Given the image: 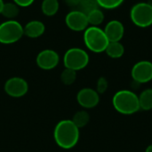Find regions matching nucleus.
<instances>
[{
	"instance_id": "22",
	"label": "nucleus",
	"mask_w": 152,
	"mask_h": 152,
	"mask_svg": "<svg viewBox=\"0 0 152 152\" xmlns=\"http://www.w3.org/2000/svg\"><path fill=\"white\" fill-rule=\"evenodd\" d=\"M79 6L81 8L80 11H82L86 14H87L89 12H91L96 8H99L98 3L96 0H81Z\"/></svg>"
},
{
	"instance_id": "4",
	"label": "nucleus",
	"mask_w": 152,
	"mask_h": 152,
	"mask_svg": "<svg viewBox=\"0 0 152 152\" xmlns=\"http://www.w3.org/2000/svg\"><path fill=\"white\" fill-rule=\"evenodd\" d=\"M23 36V26L19 21L7 20L0 24V44H14Z\"/></svg>"
},
{
	"instance_id": "1",
	"label": "nucleus",
	"mask_w": 152,
	"mask_h": 152,
	"mask_svg": "<svg viewBox=\"0 0 152 152\" xmlns=\"http://www.w3.org/2000/svg\"><path fill=\"white\" fill-rule=\"evenodd\" d=\"M79 128L71 119L60 121L57 123L53 130V139L55 143L64 150L74 148L79 141Z\"/></svg>"
},
{
	"instance_id": "15",
	"label": "nucleus",
	"mask_w": 152,
	"mask_h": 152,
	"mask_svg": "<svg viewBox=\"0 0 152 152\" xmlns=\"http://www.w3.org/2000/svg\"><path fill=\"white\" fill-rule=\"evenodd\" d=\"M60 4L58 0H43L41 4L42 12L48 17L55 15L59 11Z\"/></svg>"
},
{
	"instance_id": "23",
	"label": "nucleus",
	"mask_w": 152,
	"mask_h": 152,
	"mask_svg": "<svg viewBox=\"0 0 152 152\" xmlns=\"http://www.w3.org/2000/svg\"><path fill=\"white\" fill-rule=\"evenodd\" d=\"M108 86H109V83H108V80L106 79V77H101L97 80V83H96V92L99 94H104L107 91Z\"/></svg>"
},
{
	"instance_id": "10",
	"label": "nucleus",
	"mask_w": 152,
	"mask_h": 152,
	"mask_svg": "<svg viewBox=\"0 0 152 152\" xmlns=\"http://www.w3.org/2000/svg\"><path fill=\"white\" fill-rule=\"evenodd\" d=\"M60 61V56L57 52L53 49H45L41 51L37 58V65L44 70H51L57 67Z\"/></svg>"
},
{
	"instance_id": "21",
	"label": "nucleus",
	"mask_w": 152,
	"mask_h": 152,
	"mask_svg": "<svg viewBox=\"0 0 152 152\" xmlns=\"http://www.w3.org/2000/svg\"><path fill=\"white\" fill-rule=\"evenodd\" d=\"M99 7L107 10H112L120 6L125 0H96Z\"/></svg>"
},
{
	"instance_id": "9",
	"label": "nucleus",
	"mask_w": 152,
	"mask_h": 152,
	"mask_svg": "<svg viewBox=\"0 0 152 152\" xmlns=\"http://www.w3.org/2000/svg\"><path fill=\"white\" fill-rule=\"evenodd\" d=\"M65 23L70 30L76 32L85 31L89 25L86 14L80 10L69 12L65 17Z\"/></svg>"
},
{
	"instance_id": "5",
	"label": "nucleus",
	"mask_w": 152,
	"mask_h": 152,
	"mask_svg": "<svg viewBox=\"0 0 152 152\" xmlns=\"http://www.w3.org/2000/svg\"><path fill=\"white\" fill-rule=\"evenodd\" d=\"M89 63V55L82 48L72 47L66 51L63 56V64L67 69L75 71L85 69Z\"/></svg>"
},
{
	"instance_id": "18",
	"label": "nucleus",
	"mask_w": 152,
	"mask_h": 152,
	"mask_svg": "<svg viewBox=\"0 0 152 152\" xmlns=\"http://www.w3.org/2000/svg\"><path fill=\"white\" fill-rule=\"evenodd\" d=\"M86 16H87L88 23L91 26L98 27L104 20V13L100 8H96V9L89 12L86 14Z\"/></svg>"
},
{
	"instance_id": "7",
	"label": "nucleus",
	"mask_w": 152,
	"mask_h": 152,
	"mask_svg": "<svg viewBox=\"0 0 152 152\" xmlns=\"http://www.w3.org/2000/svg\"><path fill=\"white\" fill-rule=\"evenodd\" d=\"M4 90L10 97L20 98L28 93V84L22 77H13L6 80L4 86Z\"/></svg>"
},
{
	"instance_id": "25",
	"label": "nucleus",
	"mask_w": 152,
	"mask_h": 152,
	"mask_svg": "<svg viewBox=\"0 0 152 152\" xmlns=\"http://www.w3.org/2000/svg\"><path fill=\"white\" fill-rule=\"evenodd\" d=\"M65 1L69 6H77L81 2V0H65Z\"/></svg>"
},
{
	"instance_id": "3",
	"label": "nucleus",
	"mask_w": 152,
	"mask_h": 152,
	"mask_svg": "<svg viewBox=\"0 0 152 152\" xmlns=\"http://www.w3.org/2000/svg\"><path fill=\"white\" fill-rule=\"evenodd\" d=\"M84 43L89 51L100 53L105 52L110 41L102 28L90 26L84 31Z\"/></svg>"
},
{
	"instance_id": "26",
	"label": "nucleus",
	"mask_w": 152,
	"mask_h": 152,
	"mask_svg": "<svg viewBox=\"0 0 152 152\" xmlns=\"http://www.w3.org/2000/svg\"><path fill=\"white\" fill-rule=\"evenodd\" d=\"M145 152H152V144L151 145H149L147 148H146V150H145Z\"/></svg>"
},
{
	"instance_id": "27",
	"label": "nucleus",
	"mask_w": 152,
	"mask_h": 152,
	"mask_svg": "<svg viewBox=\"0 0 152 152\" xmlns=\"http://www.w3.org/2000/svg\"><path fill=\"white\" fill-rule=\"evenodd\" d=\"M4 1L3 0H0V14L2 12V9H3V6H4Z\"/></svg>"
},
{
	"instance_id": "20",
	"label": "nucleus",
	"mask_w": 152,
	"mask_h": 152,
	"mask_svg": "<svg viewBox=\"0 0 152 152\" xmlns=\"http://www.w3.org/2000/svg\"><path fill=\"white\" fill-rule=\"evenodd\" d=\"M77 79V71L65 68L61 74V81L66 86H70L75 83Z\"/></svg>"
},
{
	"instance_id": "19",
	"label": "nucleus",
	"mask_w": 152,
	"mask_h": 152,
	"mask_svg": "<svg viewBox=\"0 0 152 152\" xmlns=\"http://www.w3.org/2000/svg\"><path fill=\"white\" fill-rule=\"evenodd\" d=\"M73 123L80 129L85 127L90 121V115L86 110H79L75 113L72 119Z\"/></svg>"
},
{
	"instance_id": "24",
	"label": "nucleus",
	"mask_w": 152,
	"mask_h": 152,
	"mask_svg": "<svg viewBox=\"0 0 152 152\" xmlns=\"http://www.w3.org/2000/svg\"><path fill=\"white\" fill-rule=\"evenodd\" d=\"M19 7H28L30 6L35 0H12Z\"/></svg>"
},
{
	"instance_id": "16",
	"label": "nucleus",
	"mask_w": 152,
	"mask_h": 152,
	"mask_svg": "<svg viewBox=\"0 0 152 152\" xmlns=\"http://www.w3.org/2000/svg\"><path fill=\"white\" fill-rule=\"evenodd\" d=\"M139 97V103L141 110H152V89L148 88L143 90Z\"/></svg>"
},
{
	"instance_id": "12",
	"label": "nucleus",
	"mask_w": 152,
	"mask_h": 152,
	"mask_svg": "<svg viewBox=\"0 0 152 152\" xmlns=\"http://www.w3.org/2000/svg\"><path fill=\"white\" fill-rule=\"evenodd\" d=\"M103 30L110 42H120L125 34V27L123 23L118 20L109 21Z\"/></svg>"
},
{
	"instance_id": "11",
	"label": "nucleus",
	"mask_w": 152,
	"mask_h": 152,
	"mask_svg": "<svg viewBox=\"0 0 152 152\" xmlns=\"http://www.w3.org/2000/svg\"><path fill=\"white\" fill-rule=\"evenodd\" d=\"M77 103L84 109H93L100 102V95L96 90L89 87L81 89L77 94Z\"/></svg>"
},
{
	"instance_id": "13",
	"label": "nucleus",
	"mask_w": 152,
	"mask_h": 152,
	"mask_svg": "<svg viewBox=\"0 0 152 152\" xmlns=\"http://www.w3.org/2000/svg\"><path fill=\"white\" fill-rule=\"evenodd\" d=\"M45 31V24L37 20L28 21L23 27V34L24 36L30 37V38H37L44 35Z\"/></svg>"
},
{
	"instance_id": "8",
	"label": "nucleus",
	"mask_w": 152,
	"mask_h": 152,
	"mask_svg": "<svg viewBox=\"0 0 152 152\" xmlns=\"http://www.w3.org/2000/svg\"><path fill=\"white\" fill-rule=\"evenodd\" d=\"M131 76L134 82L145 84L152 80V62L150 61H140L136 62L131 70Z\"/></svg>"
},
{
	"instance_id": "6",
	"label": "nucleus",
	"mask_w": 152,
	"mask_h": 152,
	"mask_svg": "<svg viewBox=\"0 0 152 152\" xmlns=\"http://www.w3.org/2000/svg\"><path fill=\"white\" fill-rule=\"evenodd\" d=\"M132 22L139 28H148L152 25V4L141 2L135 4L130 11Z\"/></svg>"
},
{
	"instance_id": "17",
	"label": "nucleus",
	"mask_w": 152,
	"mask_h": 152,
	"mask_svg": "<svg viewBox=\"0 0 152 152\" xmlns=\"http://www.w3.org/2000/svg\"><path fill=\"white\" fill-rule=\"evenodd\" d=\"M20 12V7L15 3H4L1 14L8 20H13L18 16Z\"/></svg>"
},
{
	"instance_id": "14",
	"label": "nucleus",
	"mask_w": 152,
	"mask_h": 152,
	"mask_svg": "<svg viewBox=\"0 0 152 152\" xmlns=\"http://www.w3.org/2000/svg\"><path fill=\"white\" fill-rule=\"evenodd\" d=\"M105 53L112 59H119L125 53V47L120 42H110Z\"/></svg>"
},
{
	"instance_id": "2",
	"label": "nucleus",
	"mask_w": 152,
	"mask_h": 152,
	"mask_svg": "<svg viewBox=\"0 0 152 152\" xmlns=\"http://www.w3.org/2000/svg\"><path fill=\"white\" fill-rule=\"evenodd\" d=\"M112 104L114 109L123 115H133L141 110L138 95L130 90H119L113 98Z\"/></svg>"
}]
</instances>
